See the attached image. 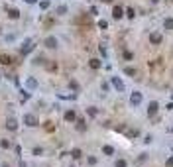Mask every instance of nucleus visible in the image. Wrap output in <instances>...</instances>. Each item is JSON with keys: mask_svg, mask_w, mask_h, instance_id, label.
Masks as SVG:
<instances>
[{"mask_svg": "<svg viewBox=\"0 0 173 167\" xmlns=\"http://www.w3.org/2000/svg\"><path fill=\"white\" fill-rule=\"evenodd\" d=\"M24 124L30 126V128H36V126L39 124V122H38V116H36V114H26V116H24Z\"/></svg>", "mask_w": 173, "mask_h": 167, "instance_id": "obj_1", "label": "nucleus"}, {"mask_svg": "<svg viewBox=\"0 0 173 167\" xmlns=\"http://www.w3.org/2000/svg\"><path fill=\"white\" fill-rule=\"evenodd\" d=\"M112 86L116 89L118 92H124V89H126V86H124V83L120 81V77H112Z\"/></svg>", "mask_w": 173, "mask_h": 167, "instance_id": "obj_2", "label": "nucleus"}, {"mask_svg": "<svg viewBox=\"0 0 173 167\" xmlns=\"http://www.w3.org/2000/svg\"><path fill=\"white\" fill-rule=\"evenodd\" d=\"M140 102H142V92H138V91L132 92V96H130V104H132V106H138Z\"/></svg>", "mask_w": 173, "mask_h": 167, "instance_id": "obj_3", "label": "nucleus"}, {"mask_svg": "<svg viewBox=\"0 0 173 167\" xmlns=\"http://www.w3.org/2000/svg\"><path fill=\"white\" fill-rule=\"evenodd\" d=\"M6 128L12 130V132H14V130H18V120H16L14 116H12V118H8V120H6Z\"/></svg>", "mask_w": 173, "mask_h": 167, "instance_id": "obj_4", "label": "nucleus"}, {"mask_svg": "<svg viewBox=\"0 0 173 167\" xmlns=\"http://www.w3.org/2000/svg\"><path fill=\"white\" fill-rule=\"evenodd\" d=\"M45 47H47V49H55V47H57V38L49 35V38L45 39Z\"/></svg>", "mask_w": 173, "mask_h": 167, "instance_id": "obj_5", "label": "nucleus"}, {"mask_svg": "<svg viewBox=\"0 0 173 167\" xmlns=\"http://www.w3.org/2000/svg\"><path fill=\"white\" fill-rule=\"evenodd\" d=\"M150 41L154 43V45H159V43H161V35H159L157 32H151L150 33Z\"/></svg>", "mask_w": 173, "mask_h": 167, "instance_id": "obj_6", "label": "nucleus"}, {"mask_svg": "<svg viewBox=\"0 0 173 167\" xmlns=\"http://www.w3.org/2000/svg\"><path fill=\"white\" fill-rule=\"evenodd\" d=\"M26 86H28L30 91H36V89H38V81H36L33 77H30L28 81H26Z\"/></svg>", "mask_w": 173, "mask_h": 167, "instance_id": "obj_7", "label": "nucleus"}, {"mask_svg": "<svg viewBox=\"0 0 173 167\" xmlns=\"http://www.w3.org/2000/svg\"><path fill=\"white\" fill-rule=\"evenodd\" d=\"M112 16H114L116 20H120L122 16H124V10H122L120 6H114V8H112Z\"/></svg>", "mask_w": 173, "mask_h": 167, "instance_id": "obj_8", "label": "nucleus"}, {"mask_svg": "<svg viewBox=\"0 0 173 167\" xmlns=\"http://www.w3.org/2000/svg\"><path fill=\"white\" fill-rule=\"evenodd\" d=\"M12 63V57H10L8 53H2L0 55V65H10Z\"/></svg>", "mask_w": 173, "mask_h": 167, "instance_id": "obj_9", "label": "nucleus"}, {"mask_svg": "<svg viewBox=\"0 0 173 167\" xmlns=\"http://www.w3.org/2000/svg\"><path fill=\"white\" fill-rule=\"evenodd\" d=\"M157 108H159V104H157V102H150V106H148V114H150V116H154L155 112H157Z\"/></svg>", "mask_w": 173, "mask_h": 167, "instance_id": "obj_10", "label": "nucleus"}, {"mask_svg": "<svg viewBox=\"0 0 173 167\" xmlns=\"http://www.w3.org/2000/svg\"><path fill=\"white\" fill-rule=\"evenodd\" d=\"M65 120H67V122H73V120H77L75 110H67V112H65Z\"/></svg>", "mask_w": 173, "mask_h": 167, "instance_id": "obj_11", "label": "nucleus"}, {"mask_svg": "<svg viewBox=\"0 0 173 167\" xmlns=\"http://www.w3.org/2000/svg\"><path fill=\"white\" fill-rule=\"evenodd\" d=\"M8 16H10L12 20H18V18H20V10H18V8H10V10H8Z\"/></svg>", "mask_w": 173, "mask_h": 167, "instance_id": "obj_12", "label": "nucleus"}, {"mask_svg": "<svg viewBox=\"0 0 173 167\" xmlns=\"http://www.w3.org/2000/svg\"><path fill=\"white\" fill-rule=\"evenodd\" d=\"M32 49H33V45H32V41H30V39H28V41L24 43V47H22V53H24V55H26V53H30V51H32Z\"/></svg>", "mask_w": 173, "mask_h": 167, "instance_id": "obj_13", "label": "nucleus"}, {"mask_svg": "<svg viewBox=\"0 0 173 167\" xmlns=\"http://www.w3.org/2000/svg\"><path fill=\"white\" fill-rule=\"evenodd\" d=\"M102 153H104V155H114V148H112V146H104Z\"/></svg>", "mask_w": 173, "mask_h": 167, "instance_id": "obj_14", "label": "nucleus"}, {"mask_svg": "<svg viewBox=\"0 0 173 167\" xmlns=\"http://www.w3.org/2000/svg\"><path fill=\"white\" fill-rule=\"evenodd\" d=\"M163 26H165V30H173V18H167L163 22Z\"/></svg>", "mask_w": 173, "mask_h": 167, "instance_id": "obj_15", "label": "nucleus"}, {"mask_svg": "<svg viewBox=\"0 0 173 167\" xmlns=\"http://www.w3.org/2000/svg\"><path fill=\"white\" fill-rule=\"evenodd\" d=\"M124 73H126V75H130V77H134V75H136V69H134V67H124Z\"/></svg>", "mask_w": 173, "mask_h": 167, "instance_id": "obj_16", "label": "nucleus"}, {"mask_svg": "<svg viewBox=\"0 0 173 167\" xmlns=\"http://www.w3.org/2000/svg\"><path fill=\"white\" fill-rule=\"evenodd\" d=\"M87 114H89L91 118H94V116H97V108H94V106H89V108H87Z\"/></svg>", "mask_w": 173, "mask_h": 167, "instance_id": "obj_17", "label": "nucleus"}, {"mask_svg": "<svg viewBox=\"0 0 173 167\" xmlns=\"http://www.w3.org/2000/svg\"><path fill=\"white\" fill-rule=\"evenodd\" d=\"M85 128H87V126H85V120H77V130H79V132H85Z\"/></svg>", "mask_w": 173, "mask_h": 167, "instance_id": "obj_18", "label": "nucleus"}, {"mask_svg": "<svg viewBox=\"0 0 173 167\" xmlns=\"http://www.w3.org/2000/svg\"><path fill=\"white\" fill-rule=\"evenodd\" d=\"M89 65L93 67V69H98V67H100V61H98V59H91V61H89Z\"/></svg>", "mask_w": 173, "mask_h": 167, "instance_id": "obj_19", "label": "nucleus"}, {"mask_svg": "<svg viewBox=\"0 0 173 167\" xmlns=\"http://www.w3.org/2000/svg\"><path fill=\"white\" fill-rule=\"evenodd\" d=\"M71 155H73V157H75V159H81V155H83V151H81V149H73V151H71Z\"/></svg>", "mask_w": 173, "mask_h": 167, "instance_id": "obj_20", "label": "nucleus"}, {"mask_svg": "<svg viewBox=\"0 0 173 167\" xmlns=\"http://www.w3.org/2000/svg\"><path fill=\"white\" fill-rule=\"evenodd\" d=\"M39 8L47 10V8H49V0H42V2H39Z\"/></svg>", "mask_w": 173, "mask_h": 167, "instance_id": "obj_21", "label": "nucleus"}, {"mask_svg": "<svg viewBox=\"0 0 173 167\" xmlns=\"http://www.w3.org/2000/svg\"><path fill=\"white\" fill-rule=\"evenodd\" d=\"M116 167H128V163L124 161V159H116V163H114Z\"/></svg>", "mask_w": 173, "mask_h": 167, "instance_id": "obj_22", "label": "nucleus"}, {"mask_svg": "<svg viewBox=\"0 0 173 167\" xmlns=\"http://www.w3.org/2000/svg\"><path fill=\"white\" fill-rule=\"evenodd\" d=\"M57 14H67V6H59V8H57Z\"/></svg>", "mask_w": 173, "mask_h": 167, "instance_id": "obj_23", "label": "nucleus"}, {"mask_svg": "<svg viewBox=\"0 0 173 167\" xmlns=\"http://www.w3.org/2000/svg\"><path fill=\"white\" fill-rule=\"evenodd\" d=\"M126 16H128V18H134V16H136L134 8H128V10H126Z\"/></svg>", "mask_w": 173, "mask_h": 167, "instance_id": "obj_24", "label": "nucleus"}, {"mask_svg": "<svg viewBox=\"0 0 173 167\" xmlns=\"http://www.w3.org/2000/svg\"><path fill=\"white\" fill-rule=\"evenodd\" d=\"M98 28H102V30H106V28H108V24H106V20H100V22H98Z\"/></svg>", "mask_w": 173, "mask_h": 167, "instance_id": "obj_25", "label": "nucleus"}, {"mask_svg": "<svg viewBox=\"0 0 173 167\" xmlns=\"http://www.w3.org/2000/svg\"><path fill=\"white\" fill-rule=\"evenodd\" d=\"M0 146H2L4 149H8V148H10V142H8V140H2V142H0Z\"/></svg>", "mask_w": 173, "mask_h": 167, "instance_id": "obj_26", "label": "nucleus"}, {"mask_svg": "<svg viewBox=\"0 0 173 167\" xmlns=\"http://www.w3.org/2000/svg\"><path fill=\"white\" fill-rule=\"evenodd\" d=\"M42 153H43L42 148H33V155H42Z\"/></svg>", "mask_w": 173, "mask_h": 167, "instance_id": "obj_27", "label": "nucleus"}, {"mask_svg": "<svg viewBox=\"0 0 173 167\" xmlns=\"http://www.w3.org/2000/svg\"><path fill=\"white\" fill-rule=\"evenodd\" d=\"M69 85H71V89H75V91H77V89H79V85H77V83H75V81H71V83H69Z\"/></svg>", "mask_w": 173, "mask_h": 167, "instance_id": "obj_28", "label": "nucleus"}, {"mask_svg": "<svg viewBox=\"0 0 173 167\" xmlns=\"http://www.w3.org/2000/svg\"><path fill=\"white\" fill-rule=\"evenodd\" d=\"M97 163V157H89V165H94Z\"/></svg>", "mask_w": 173, "mask_h": 167, "instance_id": "obj_29", "label": "nucleus"}, {"mask_svg": "<svg viewBox=\"0 0 173 167\" xmlns=\"http://www.w3.org/2000/svg\"><path fill=\"white\" fill-rule=\"evenodd\" d=\"M167 167H173V157H169V159H167Z\"/></svg>", "mask_w": 173, "mask_h": 167, "instance_id": "obj_30", "label": "nucleus"}, {"mask_svg": "<svg viewBox=\"0 0 173 167\" xmlns=\"http://www.w3.org/2000/svg\"><path fill=\"white\" fill-rule=\"evenodd\" d=\"M18 167H28V165H26V161H20V163H18Z\"/></svg>", "mask_w": 173, "mask_h": 167, "instance_id": "obj_31", "label": "nucleus"}, {"mask_svg": "<svg viewBox=\"0 0 173 167\" xmlns=\"http://www.w3.org/2000/svg\"><path fill=\"white\" fill-rule=\"evenodd\" d=\"M26 2H28V4H36V2H38V0H26Z\"/></svg>", "mask_w": 173, "mask_h": 167, "instance_id": "obj_32", "label": "nucleus"}, {"mask_svg": "<svg viewBox=\"0 0 173 167\" xmlns=\"http://www.w3.org/2000/svg\"><path fill=\"white\" fill-rule=\"evenodd\" d=\"M151 2H154V4H157V2H159V0H151Z\"/></svg>", "mask_w": 173, "mask_h": 167, "instance_id": "obj_33", "label": "nucleus"}, {"mask_svg": "<svg viewBox=\"0 0 173 167\" xmlns=\"http://www.w3.org/2000/svg\"><path fill=\"white\" fill-rule=\"evenodd\" d=\"M102 2H112V0H102Z\"/></svg>", "mask_w": 173, "mask_h": 167, "instance_id": "obj_34", "label": "nucleus"}, {"mask_svg": "<svg viewBox=\"0 0 173 167\" xmlns=\"http://www.w3.org/2000/svg\"><path fill=\"white\" fill-rule=\"evenodd\" d=\"M71 167H75V165H71Z\"/></svg>", "mask_w": 173, "mask_h": 167, "instance_id": "obj_35", "label": "nucleus"}, {"mask_svg": "<svg viewBox=\"0 0 173 167\" xmlns=\"http://www.w3.org/2000/svg\"><path fill=\"white\" fill-rule=\"evenodd\" d=\"M171 98H173V95H171Z\"/></svg>", "mask_w": 173, "mask_h": 167, "instance_id": "obj_36", "label": "nucleus"}]
</instances>
